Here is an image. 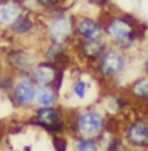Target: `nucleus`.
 I'll use <instances>...</instances> for the list:
<instances>
[{"label":"nucleus","instance_id":"nucleus-1","mask_svg":"<svg viewBox=\"0 0 148 151\" xmlns=\"http://www.w3.org/2000/svg\"><path fill=\"white\" fill-rule=\"evenodd\" d=\"M103 22V32L109 45L131 54L147 37V23L135 15L121 10H106L100 13Z\"/></svg>","mask_w":148,"mask_h":151},{"label":"nucleus","instance_id":"nucleus-2","mask_svg":"<svg viewBox=\"0 0 148 151\" xmlns=\"http://www.w3.org/2000/svg\"><path fill=\"white\" fill-rule=\"evenodd\" d=\"M109 128V115L99 105H86L67 112V131L71 135L97 138Z\"/></svg>","mask_w":148,"mask_h":151},{"label":"nucleus","instance_id":"nucleus-3","mask_svg":"<svg viewBox=\"0 0 148 151\" xmlns=\"http://www.w3.org/2000/svg\"><path fill=\"white\" fill-rule=\"evenodd\" d=\"M42 20V39L44 42L71 47L75 41L74 26L75 15L70 12L68 7L63 6L55 10H51L45 15H41Z\"/></svg>","mask_w":148,"mask_h":151},{"label":"nucleus","instance_id":"nucleus-4","mask_svg":"<svg viewBox=\"0 0 148 151\" xmlns=\"http://www.w3.org/2000/svg\"><path fill=\"white\" fill-rule=\"evenodd\" d=\"M128 64L129 54L109 45L105 50V52L99 57V60L92 65V71L96 80L105 84H115L125 74Z\"/></svg>","mask_w":148,"mask_h":151},{"label":"nucleus","instance_id":"nucleus-5","mask_svg":"<svg viewBox=\"0 0 148 151\" xmlns=\"http://www.w3.org/2000/svg\"><path fill=\"white\" fill-rule=\"evenodd\" d=\"M3 61H4V68L12 71L13 74H22L28 73L32 70L39 57V48H34L32 45H25V44H13L9 45L1 51Z\"/></svg>","mask_w":148,"mask_h":151},{"label":"nucleus","instance_id":"nucleus-6","mask_svg":"<svg viewBox=\"0 0 148 151\" xmlns=\"http://www.w3.org/2000/svg\"><path fill=\"white\" fill-rule=\"evenodd\" d=\"M6 34L16 44L34 45L37 41H39L42 44L44 39H42V20H41V16L25 12L23 15H20L9 26Z\"/></svg>","mask_w":148,"mask_h":151},{"label":"nucleus","instance_id":"nucleus-7","mask_svg":"<svg viewBox=\"0 0 148 151\" xmlns=\"http://www.w3.org/2000/svg\"><path fill=\"white\" fill-rule=\"evenodd\" d=\"M29 121L37 128L55 135L67 132V111L61 105L51 108H34L29 115Z\"/></svg>","mask_w":148,"mask_h":151},{"label":"nucleus","instance_id":"nucleus-8","mask_svg":"<svg viewBox=\"0 0 148 151\" xmlns=\"http://www.w3.org/2000/svg\"><path fill=\"white\" fill-rule=\"evenodd\" d=\"M119 134L131 151H148V116L138 115L129 118Z\"/></svg>","mask_w":148,"mask_h":151},{"label":"nucleus","instance_id":"nucleus-9","mask_svg":"<svg viewBox=\"0 0 148 151\" xmlns=\"http://www.w3.org/2000/svg\"><path fill=\"white\" fill-rule=\"evenodd\" d=\"M37 86L32 81L31 76L28 73L16 74L15 84L10 94L7 96L12 106L19 111H32L35 103V94H37Z\"/></svg>","mask_w":148,"mask_h":151},{"label":"nucleus","instance_id":"nucleus-10","mask_svg":"<svg viewBox=\"0 0 148 151\" xmlns=\"http://www.w3.org/2000/svg\"><path fill=\"white\" fill-rule=\"evenodd\" d=\"M108 47H109V42L106 41L105 37L99 39H87V41L75 39L71 45V51H73V55L77 57V60L92 67Z\"/></svg>","mask_w":148,"mask_h":151},{"label":"nucleus","instance_id":"nucleus-11","mask_svg":"<svg viewBox=\"0 0 148 151\" xmlns=\"http://www.w3.org/2000/svg\"><path fill=\"white\" fill-rule=\"evenodd\" d=\"M63 71H64V68H60V67L54 65L52 63H48V61L39 58L35 63V65L32 67V70L29 71V76L37 87L55 86L57 89H60Z\"/></svg>","mask_w":148,"mask_h":151},{"label":"nucleus","instance_id":"nucleus-12","mask_svg":"<svg viewBox=\"0 0 148 151\" xmlns=\"http://www.w3.org/2000/svg\"><path fill=\"white\" fill-rule=\"evenodd\" d=\"M74 37L75 39H99L105 37L103 32V22L99 15L80 13L75 15V26H74Z\"/></svg>","mask_w":148,"mask_h":151},{"label":"nucleus","instance_id":"nucleus-13","mask_svg":"<svg viewBox=\"0 0 148 151\" xmlns=\"http://www.w3.org/2000/svg\"><path fill=\"white\" fill-rule=\"evenodd\" d=\"M39 57H41V60L52 63L54 65L60 67V68H65L71 63L73 51H71V47L42 42L39 45Z\"/></svg>","mask_w":148,"mask_h":151},{"label":"nucleus","instance_id":"nucleus-14","mask_svg":"<svg viewBox=\"0 0 148 151\" xmlns=\"http://www.w3.org/2000/svg\"><path fill=\"white\" fill-rule=\"evenodd\" d=\"M92 90H93V81L90 80V77H87V76L77 74L70 80L68 96H70L71 100L77 102V103L86 102L90 97Z\"/></svg>","mask_w":148,"mask_h":151},{"label":"nucleus","instance_id":"nucleus-15","mask_svg":"<svg viewBox=\"0 0 148 151\" xmlns=\"http://www.w3.org/2000/svg\"><path fill=\"white\" fill-rule=\"evenodd\" d=\"M125 94L131 103L148 106V76L141 74L129 81L125 87Z\"/></svg>","mask_w":148,"mask_h":151},{"label":"nucleus","instance_id":"nucleus-16","mask_svg":"<svg viewBox=\"0 0 148 151\" xmlns=\"http://www.w3.org/2000/svg\"><path fill=\"white\" fill-rule=\"evenodd\" d=\"M25 13L22 0H0V31L6 32L16 19Z\"/></svg>","mask_w":148,"mask_h":151},{"label":"nucleus","instance_id":"nucleus-17","mask_svg":"<svg viewBox=\"0 0 148 151\" xmlns=\"http://www.w3.org/2000/svg\"><path fill=\"white\" fill-rule=\"evenodd\" d=\"M131 103V100L128 99V96L121 92H112V93H108L103 96V111L108 113L109 116L111 115H119L122 113L126 108L128 105Z\"/></svg>","mask_w":148,"mask_h":151},{"label":"nucleus","instance_id":"nucleus-18","mask_svg":"<svg viewBox=\"0 0 148 151\" xmlns=\"http://www.w3.org/2000/svg\"><path fill=\"white\" fill-rule=\"evenodd\" d=\"M58 105H60V89H57L55 86L37 89L34 108H51Z\"/></svg>","mask_w":148,"mask_h":151},{"label":"nucleus","instance_id":"nucleus-19","mask_svg":"<svg viewBox=\"0 0 148 151\" xmlns=\"http://www.w3.org/2000/svg\"><path fill=\"white\" fill-rule=\"evenodd\" d=\"M67 151H102L97 138L71 135L67 144Z\"/></svg>","mask_w":148,"mask_h":151},{"label":"nucleus","instance_id":"nucleus-20","mask_svg":"<svg viewBox=\"0 0 148 151\" xmlns=\"http://www.w3.org/2000/svg\"><path fill=\"white\" fill-rule=\"evenodd\" d=\"M15 78H16V74H13L12 71L4 68V71L0 74V93L4 94V96H9L13 89Z\"/></svg>","mask_w":148,"mask_h":151},{"label":"nucleus","instance_id":"nucleus-21","mask_svg":"<svg viewBox=\"0 0 148 151\" xmlns=\"http://www.w3.org/2000/svg\"><path fill=\"white\" fill-rule=\"evenodd\" d=\"M38 9L41 15H45L51 10H55L58 7L65 6V0H37Z\"/></svg>","mask_w":148,"mask_h":151},{"label":"nucleus","instance_id":"nucleus-22","mask_svg":"<svg viewBox=\"0 0 148 151\" xmlns=\"http://www.w3.org/2000/svg\"><path fill=\"white\" fill-rule=\"evenodd\" d=\"M89 1L92 6L99 9L100 12H106V10L113 9V0H89Z\"/></svg>","mask_w":148,"mask_h":151},{"label":"nucleus","instance_id":"nucleus-23","mask_svg":"<svg viewBox=\"0 0 148 151\" xmlns=\"http://www.w3.org/2000/svg\"><path fill=\"white\" fill-rule=\"evenodd\" d=\"M22 6H23V9H25L26 13H32V15L41 16L39 9H38V4H37V0H22Z\"/></svg>","mask_w":148,"mask_h":151},{"label":"nucleus","instance_id":"nucleus-24","mask_svg":"<svg viewBox=\"0 0 148 151\" xmlns=\"http://www.w3.org/2000/svg\"><path fill=\"white\" fill-rule=\"evenodd\" d=\"M141 74L148 76V54L141 61Z\"/></svg>","mask_w":148,"mask_h":151},{"label":"nucleus","instance_id":"nucleus-25","mask_svg":"<svg viewBox=\"0 0 148 151\" xmlns=\"http://www.w3.org/2000/svg\"><path fill=\"white\" fill-rule=\"evenodd\" d=\"M4 71V61H3V55H1V51H0V74Z\"/></svg>","mask_w":148,"mask_h":151}]
</instances>
